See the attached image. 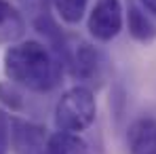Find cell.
Instances as JSON below:
<instances>
[{
    "mask_svg": "<svg viewBox=\"0 0 156 154\" xmlns=\"http://www.w3.org/2000/svg\"><path fill=\"white\" fill-rule=\"evenodd\" d=\"M55 127L57 131L66 133H82L91 127L97 118V99L95 91L76 84L61 93V97L55 103Z\"/></svg>",
    "mask_w": 156,
    "mask_h": 154,
    "instance_id": "cell-2",
    "label": "cell"
},
{
    "mask_svg": "<svg viewBox=\"0 0 156 154\" xmlns=\"http://www.w3.org/2000/svg\"><path fill=\"white\" fill-rule=\"evenodd\" d=\"M127 30L135 42L150 45L156 40V23L148 15V11L141 9L137 2H129L127 6Z\"/></svg>",
    "mask_w": 156,
    "mask_h": 154,
    "instance_id": "cell-8",
    "label": "cell"
},
{
    "mask_svg": "<svg viewBox=\"0 0 156 154\" xmlns=\"http://www.w3.org/2000/svg\"><path fill=\"white\" fill-rule=\"evenodd\" d=\"M26 19L11 0H0V45H15L26 34Z\"/></svg>",
    "mask_w": 156,
    "mask_h": 154,
    "instance_id": "cell-7",
    "label": "cell"
},
{
    "mask_svg": "<svg viewBox=\"0 0 156 154\" xmlns=\"http://www.w3.org/2000/svg\"><path fill=\"white\" fill-rule=\"evenodd\" d=\"M21 87L13 84L11 80L9 82H0V103L11 110V112H21L23 110V93L19 91Z\"/></svg>",
    "mask_w": 156,
    "mask_h": 154,
    "instance_id": "cell-11",
    "label": "cell"
},
{
    "mask_svg": "<svg viewBox=\"0 0 156 154\" xmlns=\"http://www.w3.org/2000/svg\"><path fill=\"white\" fill-rule=\"evenodd\" d=\"M51 6L59 21L68 26H78L89 9V0H51Z\"/></svg>",
    "mask_w": 156,
    "mask_h": 154,
    "instance_id": "cell-10",
    "label": "cell"
},
{
    "mask_svg": "<svg viewBox=\"0 0 156 154\" xmlns=\"http://www.w3.org/2000/svg\"><path fill=\"white\" fill-rule=\"evenodd\" d=\"M127 152L156 154V118L139 116L127 129Z\"/></svg>",
    "mask_w": 156,
    "mask_h": 154,
    "instance_id": "cell-6",
    "label": "cell"
},
{
    "mask_svg": "<svg viewBox=\"0 0 156 154\" xmlns=\"http://www.w3.org/2000/svg\"><path fill=\"white\" fill-rule=\"evenodd\" d=\"M11 150V116L0 108V154H9Z\"/></svg>",
    "mask_w": 156,
    "mask_h": 154,
    "instance_id": "cell-12",
    "label": "cell"
},
{
    "mask_svg": "<svg viewBox=\"0 0 156 154\" xmlns=\"http://www.w3.org/2000/svg\"><path fill=\"white\" fill-rule=\"evenodd\" d=\"M137 2H139L141 9H146L150 15H154V17H156V0H137Z\"/></svg>",
    "mask_w": 156,
    "mask_h": 154,
    "instance_id": "cell-13",
    "label": "cell"
},
{
    "mask_svg": "<svg viewBox=\"0 0 156 154\" xmlns=\"http://www.w3.org/2000/svg\"><path fill=\"white\" fill-rule=\"evenodd\" d=\"M47 141L49 135L40 125L11 116V148L15 154H44Z\"/></svg>",
    "mask_w": 156,
    "mask_h": 154,
    "instance_id": "cell-5",
    "label": "cell"
},
{
    "mask_svg": "<svg viewBox=\"0 0 156 154\" xmlns=\"http://www.w3.org/2000/svg\"><path fill=\"white\" fill-rule=\"evenodd\" d=\"M44 154H93V152H91V146L78 133L57 131V133L49 135Z\"/></svg>",
    "mask_w": 156,
    "mask_h": 154,
    "instance_id": "cell-9",
    "label": "cell"
},
{
    "mask_svg": "<svg viewBox=\"0 0 156 154\" xmlns=\"http://www.w3.org/2000/svg\"><path fill=\"white\" fill-rule=\"evenodd\" d=\"M70 74L76 78L80 84L89 87V89H97L104 84L108 76V59L105 55L95 45L80 40L78 45L72 47L68 66Z\"/></svg>",
    "mask_w": 156,
    "mask_h": 154,
    "instance_id": "cell-3",
    "label": "cell"
},
{
    "mask_svg": "<svg viewBox=\"0 0 156 154\" xmlns=\"http://www.w3.org/2000/svg\"><path fill=\"white\" fill-rule=\"evenodd\" d=\"M6 78L32 93H49L61 84L63 66L55 53L38 40H19L4 53Z\"/></svg>",
    "mask_w": 156,
    "mask_h": 154,
    "instance_id": "cell-1",
    "label": "cell"
},
{
    "mask_svg": "<svg viewBox=\"0 0 156 154\" xmlns=\"http://www.w3.org/2000/svg\"><path fill=\"white\" fill-rule=\"evenodd\" d=\"M125 26V9L120 0H97L89 11L87 30L97 42L114 40Z\"/></svg>",
    "mask_w": 156,
    "mask_h": 154,
    "instance_id": "cell-4",
    "label": "cell"
}]
</instances>
